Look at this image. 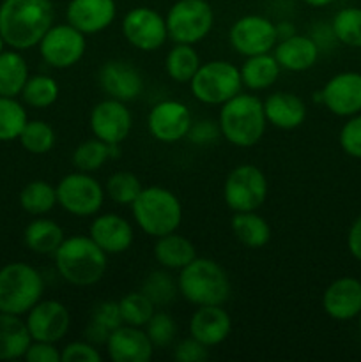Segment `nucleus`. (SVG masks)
I'll use <instances>...</instances> for the list:
<instances>
[{"label": "nucleus", "mask_w": 361, "mask_h": 362, "mask_svg": "<svg viewBox=\"0 0 361 362\" xmlns=\"http://www.w3.org/2000/svg\"><path fill=\"white\" fill-rule=\"evenodd\" d=\"M88 124L96 138L108 145H120L130 134L133 117L126 108V103L108 98L92 108Z\"/></svg>", "instance_id": "15"}, {"label": "nucleus", "mask_w": 361, "mask_h": 362, "mask_svg": "<svg viewBox=\"0 0 361 362\" xmlns=\"http://www.w3.org/2000/svg\"><path fill=\"white\" fill-rule=\"evenodd\" d=\"M99 85L108 98L127 103L137 99L144 90L142 74L124 60H110L99 71Z\"/></svg>", "instance_id": "19"}, {"label": "nucleus", "mask_w": 361, "mask_h": 362, "mask_svg": "<svg viewBox=\"0 0 361 362\" xmlns=\"http://www.w3.org/2000/svg\"><path fill=\"white\" fill-rule=\"evenodd\" d=\"M222 134L219 131V126L212 124L211 120H200V122L191 124V129L188 133V138H190L193 144L197 145H207L216 141V138Z\"/></svg>", "instance_id": "48"}, {"label": "nucleus", "mask_w": 361, "mask_h": 362, "mask_svg": "<svg viewBox=\"0 0 361 362\" xmlns=\"http://www.w3.org/2000/svg\"><path fill=\"white\" fill-rule=\"evenodd\" d=\"M144 189L142 182L138 180V177L131 172H115L113 175H110V179L106 180L105 193L108 194L110 200L115 202L119 205H130L137 200V197L140 194V191Z\"/></svg>", "instance_id": "41"}, {"label": "nucleus", "mask_w": 361, "mask_h": 362, "mask_svg": "<svg viewBox=\"0 0 361 362\" xmlns=\"http://www.w3.org/2000/svg\"><path fill=\"white\" fill-rule=\"evenodd\" d=\"M59 274L74 286H91L101 281L108 265V255L88 235L64 239L53 255Z\"/></svg>", "instance_id": "2"}, {"label": "nucleus", "mask_w": 361, "mask_h": 362, "mask_svg": "<svg viewBox=\"0 0 361 362\" xmlns=\"http://www.w3.org/2000/svg\"><path fill=\"white\" fill-rule=\"evenodd\" d=\"M122 324L124 322L122 317H120L119 303H115V300L99 303L94 308V311H92L91 322H88L87 329H85V338L96 346L103 345V343L106 345L110 334Z\"/></svg>", "instance_id": "31"}, {"label": "nucleus", "mask_w": 361, "mask_h": 362, "mask_svg": "<svg viewBox=\"0 0 361 362\" xmlns=\"http://www.w3.org/2000/svg\"><path fill=\"white\" fill-rule=\"evenodd\" d=\"M319 53H321V48L317 41L301 34H290L278 39L273 48V55L280 67L290 73H303V71L311 69L319 60Z\"/></svg>", "instance_id": "24"}, {"label": "nucleus", "mask_w": 361, "mask_h": 362, "mask_svg": "<svg viewBox=\"0 0 361 362\" xmlns=\"http://www.w3.org/2000/svg\"><path fill=\"white\" fill-rule=\"evenodd\" d=\"M122 34L131 46L142 52H154L168 37L166 21L151 7H134L124 16Z\"/></svg>", "instance_id": "13"}, {"label": "nucleus", "mask_w": 361, "mask_h": 362, "mask_svg": "<svg viewBox=\"0 0 361 362\" xmlns=\"http://www.w3.org/2000/svg\"><path fill=\"white\" fill-rule=\"evenodd\" d=\"M20 204L25 212L32 216H42L57 205V189L45 180L28 182L20 193Z\"/></svg>", "instance_id": "34"}, {"label": "nucleus", "mask_w": 361, "mask_h": 362, "mask_svg": "<svg viewBox=\"0 0 361 362\" xmlns=\"http://www.w3.org/2000/svg\"><path fill=\"white\" fill-rule=\"evenodd\" d=\"M280 71L282 67L276 62L275 55L260 53V55L246 57L239 73L244 87H248L250 90H265L276 83Z\"/></svg>", "instance_id": "29"}, {"label": "nucleus", "mask_w": 361, "mask_h": 362, "mask_svg": "<svg viewBox=\"0 0 361 362\" xmlns=\"http://www.w3.org/2000/svg\"><path fill=\"white\" fill-rule=\"evenodd\" d=\"M55 131L45 120H27L20 138L23 148L30 154H48L55 147Z\"/></svg>", "instance_id": "37"}, {"label": "nucleus", "mask_w": 361, "mask_h": 362, "mask_svg": "<svg viewBox=\"0 0 361 362\" xmlns=\"http://www.w3.org/2000/svg\"><path fill=\"white\" fill-rule=\"evenodd\" d=\"M154 303L145 296L144 292H131L119 300V310L122 322L126 325H134V327H145L152 318L154 311Z\"/></svg>", "instance_id": "38"}, {"label": "nucleus", "mask_w": 361, "mask_h": 362, "mask_svg": "<svg viewBox=\"0 0 361 362\" xmlns=\"http://www.w3.org/2000/svg\"><path fill=\"white\" fill-rule=\"evenodd\" d=\"M278 27L260 14H246L230 27L229 41L239 55L253 57L273 52L278 42Z\"/></svg>", "instance_id": "12"}, {"label": "nucleus", "mask_w": 361, "mask_h": 362, "mask_svg": "<svg viewBox=\"0 0 361 362\" xmlns=\"http://www.w3.org/2000/svg\"><path fill=\"white\" fill-rule=\"evenodd\" d=\"M131 212L142 232L156 239L177 232L183 221L179 198L161 186L144 187L131 204Z\"/></svg>", "instance_id": "4"}, {"label": "nucleus", "mask_w": 361, "mask_h": 362, "mask_svg": "<svg viewBox=\"0 0 361 362\" xmlns=\"http://www.w3.org/2000/svg\"><path fill=\"white\" fill-rule=\"evenodd\" d=\"M322 105L336 117L361 113V73L343 71L328 80L321 90Z\"/></svg>", "instance_id": "16"}, {"label": "nucleus", "mask_w": 361, "mask_h": 362, "mask_svg": "<svg viewBox=\"0 0 361 362\" xmlns=\"http://www.w3.org/2000/svg\"><path fill=\"white\" fill-rule=\"evenodd\" d=\"M200 66L202 62L197 49L193 48V45H184V42H176L165 59L166 74L177 83H190Z\"/></svg>", "instance_id": "33"}, {"label": "nucleus", "mask_w": 361, "mask_h": 362, "mask_svg": "<svg viewBox=\"0 0 361 362\" xmlns=\"http://www.w3.org/2000/svg\"><path fill=\"white\" fill-rule=\"evenodd\" d=\"M27 120V112L16 99L0 95V141L20 138Z\"/></svg>", "instance_id": "39"}, {"label": "nucleus", "mask_w": 361, "mask_h": 362, "mask_svg": "<svg viewBox=\"0 0 361 362\" xmlns=\"http://www.w3.org/2000/svg\"><path fill=\"white\" fill-rule=\"evenodd\" d=\"M145 332L152 345L158 349H165L173 341L177 334V324L168 313H154L151 320L145 324Z\"/></svg>", "instance_id": "43"}, {"label": "nucleus", "mask_w": 361, "mask_h": 362, "mask_svg": "<svg viewBox=\"0 0 361 362\" xmlns=\"http://www.w3.org/2000/svg\"><path fill=\"white\" fill-rule=\"evenodd\" d=\"M55 189L57 204L78 218L98 214L105 202V189L87 172H74L62 177Z\"/></svg>", "instance_id": "10"}, {"label": "nucleus", "mask_w": 361, "mask_h": 362, "mask_svg": "<svg viewBox=\"0 0 361 362\" xmlns=\"http://www.w3.org/2000/svg\"><path fill=\"white\" fill-rule=\"evenodd\" d=\"M88 237L106 255H120L133 244V226L119 214H101L88 226Z\"/></svg>", "instance_id": "23"}, {"label": "nucleus", "mask_w": 361, "mask_h": 362, "mask_svg": "<svg viewBox=\"0 0 361 362\" xmlns=\"http://www.w3.org/2000/svg\"><path fill=\"white\" fill-rule=\"evenodd\" d=\"M64 230L53 219L39 218L25 228L23 240L30 251L38 255H55L64 243Z\"/></svg>", "instance_id": "30"}, {"label": "nucleus", "mask_w": 361, "mask_h": 362, "mask_svg": "<svg viewBox=\"0 0 361 362\" xmlns=\"http://www.w3.org/2000/svg\"><path fill=\"white\" fill-rule=\"evenodd\" d=\"M230 228L236 239L250 250L264 247L271 240V226L257 211L234 212Z\"/></svg>", "instance_id": "28"}, {"label": "nucleus", "mask_w": 361, "mask_h": 362, "mask_svg": "<svg viewBox=\"0 0 361 362\" xmlns=\"http://www.w3.org/2000/svg\"><path fill=\"white\" fill-rule=\"evenodd\" d=\"M154 258L163 269L180 271L197 258V250L190 239L179 235L177 232H172L158 237L154 244Z\"/></svg>", "instance_id": "27"}, {"label": "nucleus", "mask_w": 361, "mask_h": 362, "mask_svg": "<svg viewBox=\"0 0 361 362\" xmlns=\"http://www.w3.org/2000/svg\"><path fill=\"white\" fill-rule=\"evenodd\" d=\"M85 48V34L69 23L52 25L39 41V53L42 60L55 69H67L80 62Z\"/></svg>", "instance_id": "11"}, {"label": "nucleus", "mask_w": 361, "mask_h": 362, "mask_svg": "<svg viewBox=\"0 0 361 362\" xmlns=\"http://www.w3.org/2000/svg\"><path fill=\"white\" fill-rule=\"evenodd\" d=\"M304 4H308L310 7H326V6H331L335 0H303Z\"/></svg>", "instance_id": "50"}, {"label": "nucleus", "mask_w": 361, "mask_h": 362, "mask_svg": "<svg viewBox=\"0 0 361 362\" xmlns=\"http://www.w3.org/2000/svg\"><path fill=\"white\" fill-rule=\"evenodd\" d=\"M110 158H112L110 156V145L94 136L92 140L84 141V144L74 148L73 165L76 166L78 172L91 173L101 168Z\"/></svg>", "instance_id": "40"}, {"label": "nucleus", "mask_w": 361, "mask_h": 362, "mask_svg": "<svg viewBox=\"0 0 361 362\" xmlns=\"http://www.w3.org/2000/svg\"><path fill=\"white\" fill-rule=\"evenodd\" d=\"M191 94L204 105L222 106L243 88L237 66L227 60H211L198 67L190 81Z\"/></svg>", "instance_id": "7"}, {"label": "nucleus", "mask_w": 361, "mask_h": 362, "mask_svg": "<svg viewBox=\"0 0 361 362\" xmlns=\"http://www.w3.org/2000/svg\"><path fill=\"white\" fill-rule=\"evenodd\" d=\"M209 357V349L195 338L183 339L173 349V359L179 362H204Z\"/></svg>", "instance_id": "46"}, {"label": "nucleus", "mask_w": 361, "mask_h": 362, "mask_svg": "<svg viewBox=\"0 0 361 362\" xmlns=\"http://www.w3.org/2000/svg\"><path fill=\"white\" fill-rule=\"evenodd\" d=\"M142 292L154 303V306H166L176 299L179 286L166 271H154L145 278Z\"/></svg>", "instance_id": "42"}, {"label": "nucleus", "mask_w": 361, "mask_h": 362, "mask_svg": "<svg viewBox=\"0 0 361 362\" xmlns=\"http://www.w3.org/2000/svg\"><path fill=\"white\" fill-rule=\"evenodd\" d=\"M322 310L336 322H349L361 313V279L343 276L322 293Z\"/></svg>", "instance_id": "18"}, {"label": "nucleus", "mask_w": 361, "mask_h": 362, "mask_svg": "<svg viewBox=\"0 0 361 362\" xmlns=\"http://www.w3.org/2000/svg\"><path fill=\"white\" fill-rule=\"evenodd\" d=\"M62 362H101L103 357L91 341H73L60 350Z\"/></svg>", "instance_id": "45"}, {"label": "nucleus", "mask_w": 361, "mask_h": 362, "mask_svg": "<svg viewBox=\"0 0 361 362\" xmlns=\"http://www.w3.org/2000/svg\"><path fill=\"white\" fill-rule=\"evenodd\" d=\"M28 80V67L16 52L0 53V95L16 98Z\"/></svg>", "instance_id": "32"}, {"label": "nucleus", "mask_w": 361, "mask_h": 362, "mask_svg": "<svg viewBox=\"0 0 361 362\" xmlns=\"http://www.w3.org/2000/svg\"><path fill=\"white\" fill-rule=\"evenodd\" d=\"M154 345L142 327L122 324L110 334L106 352L113 362H147Z\"/></svg>", "instance_id": "20"}, {"label": "nucleus", "mask_w": 361, "mask_h": 362, "mask_svg": "<svg viewBox=\"0 0 361 362\" xmlns=\"http://www.w3.org/2000/svg\"><path fill=\"white\" fill-rule=\"evenodd\" d=\"M23 357L28 362H62L60 361V350L57 349L55 343L34 341V339H32L30 346Z\"/></svg>", "instance_id": "47"}, {"label": "nucleus", "mask_w": 361, "mask_h": 362, "mask_svg": "<svg viewBox=\"0 0 361 362\" xmlns=\"http://www.w3.org/2000/svg\"><path fill=\"white\" fill-rule=\"evenodd\" d=\"M223 198L234 212L258 211L268 198L264 172L255 165L236 166L223 184Z\"/></svg>", "instance_id": "9"}, {"label": "nucleus", "mask_w": 361, "mask_h": 362, "mask_svg": "<svg viewBox=\"0 0 361 362\" xmlns=\"http://www.w3.org/2000/svg\"><path fill=\"white\" fill-rule=\"evenodd\" d=\"M262 103L268 124L278 129H296L306 119V105L292 92H275Z\"/></svg>", "instance_id": "25"}, {"label": "nucleus", "mask_w": 361, "mask_h": 362, "mask_svg": "<svg viewBox=\"0 0 361 362\" xmlns=\"http://www.w3.org/2000/svg\"><path fill=\"white\" fill-rule=\"evenodd\" d=\"M52 0H4L0 6V35L14 49L39 45L53 25Z\"/></svg>", "instance_id": "1"}, {"label": "nucleus", "mask_w": 361, "mask_h": 362, "mask_svg": "<svg viewBox=\"0 0 361 362\" xmlns=\"http://www.w3.org/2000/svg\"><path fill=\"white\" fill-rule=\"evenodd\" d=\"M115 14V0H71L66 9L67 23L85 35L108 28Z\"/></svg>", "instance_id": "21"}, {"label": "nucleus", "mask_w": 361, "mask_h": 362, "mask_svg": "<svg viewBox=\"0 0 361 362\" xmlns=\"http://www.w3.org/2000/svg\"><path fill=\"white\" fill-rule=\"evenodd\" d=\"M21 98L25 105L32 108H48L59 99V85L52 76H46V74L28 76L21 90Z\"/></svg>", "instance_id": "35"}, {"label": "nucleus", "mask_w": 361, "mask_h": 362, "mask_svg": "<svg viewBox=\"0 0 361 362\" xmlns=\"http://www.w3.org/2000/svg\"><path fill=\"white\" fill-rule=\"evenodd\" d=\"M32 343L27 322L20 315L2 313L0 311V361L20 359L25 356Z\"/></svg>", "instance_id": "26"}, {"label": "nucleus", "mask_w": 361, "mask_h": 362, "mask_svg": "<svg viewBox=\"0 0 361 362\" xmlns=\"http://www.w3.org/2000/svg\"><path fill=\"white\" fill-rule=\"evenodd\" d=\"M230 331H232V320L222 304L198 306L190 318V336L207 349L225 341Z\"/></svg>", "instance_id": "22"}, {"label": "nucleus", "mask_w": 361, "mask_h": 362, "mask_svg": "<svg viewBox=\"0 0 361 362\" xmlns=\"http://www.w3.org/2000/svg\"><path fill=\"white\" fill-rule=\"evenodd\" d=\"M191 112L184 103L166 99L152 106L147 117L149 133L163 144H176L188 136L191 129Z\"/></svg>", "instance_id": "14"}, {"label": "nucleus", "mask_w": 361, "mask_h": 362, "mask_svg": "<svg viewBox=\"0 0 361 362\" xmlns=\"http://www.w3.org/2000/svg\"><path fill=\"white\" fill-rule=\"evenodd\" d=\"M25 322L34 341L57 343L69 331L71 315L59 300H39Z\"/></svg>", "instance_id": "17"}, {"label": "nucleus", "mask_w": 361, "mask_h": 362, "mask_svg": "<svg viewBox=\"0 0 361 362\" xmlns=\"http://www.w3.org/2000/svg\"><path fill=\"white\" fill-rule=\"evenodd\" d=\"M2 46H4V39L2 35H0V53H2Z\"/></svg>", "instance_id": "51"}, {"label": "nucleus", "mask_w": 361, "mask_h": 362, "mask_svg": "<svg viewBox=\"0 0 361 362\" xmlns=\"http://www.w3.org/2000/svg\"><path fill=\"white\" fill-rule=\"evenodd\" d=\"M45 281L32 265L9 264L0 269V311L11 315L28 313L41 300Z\"/></svg>", "instance_id": "6"}, {"label": "nucleus", "mask_w": 361, "mask_h": 362, "mask_svg": "<svg viewBox=\"0 0 361 362\" xmlns=\"http://www.w3.org/2000/svg\"><path fill=\"white\" fill-rule=\"evenodd\" d=\"M223 138L236 147H253L265 133L264 103L251 94H237L219 110L218 120Z\"/></svg>", "instance_id": "3"}, {"label": "nucleus", "mask_w": 361, "mask_h": 362, "mask_svg": "<svg viewBox=\"0 0 361 362\" xmlns=\"http://www.w3.org/2000/svg\"><path fill=\"white\" fill-rule=\"evenodd\" d=\"M357 322H360V331H361V313H360V317H357Z\"/></svg>", "instance_id": "52"}, {"label": "nucleus", "mask_w": 361, "mask_h": 362, "mask_svg": "<svg viewBox=\"0 0 361 362\" xmlns=\"http://www.w3.org/2000/svg\"><path fill=\"white\" fill-rule=\"evenodd\" d=\"M165 21L173 42L197 45L212 30L214 13L207 0H177L168 9Z\"/></svg>", "instance_id": "8"}, {"label": "nucleus", "mask_w": 361, "mask_h": 362, "mask_svg": "<svg viewBox=\"0 0 361 362\" xmlns=\"http://www.w3.org/2000/svg\"><path fill=\"white\" fill-rule=\"evenodd\" d=\"M179 292L195 306L223 304L230 297V279L225 269L211 258H195L180 269Z\"/></svg>", "instance_id": "5"}, {"label": "nucleus", "mask_w": 361, "mask_h": 362, "mask_svg": "<svg viewBox=\"0 0 361 362\" xmlns=\"http://www.w3.org/2000/svg\"><path fill=\"white\" fill-rule=\"evenodd\" d=\"M347 250L357 262H361V214L354 219L347 233Z\"/></svg>", "instance_id": "49"}, {"label": "nucleus", "mask_w": 361, "mask_h": 362, "mask_svg": "<svg viewBox=\"0 0 361 362\" xmlns=\"http://www.w3.org/2000/svg\"><path fill=\"white\" fill-rule=\"evenodd\" d=\"M338 141L347 156L361 159V113L347 117V122L340 129Z\"/></svg>", "instance_id": "44"}, {"label": "nucleus", "mask_w": 361, "mask_h": 362, "mask_svg": "<svg viewBox=\"0 0 361 362\" xmlns=\"http://www.w3.org/2000/svg\"><path fill=\"white\" fill-rule=\"evenodd\" d=\"M335 39L349 48H361V9L345 7L338 11L331 21Z\"/></svg>", "instance_id": "36"}]
</instances>
